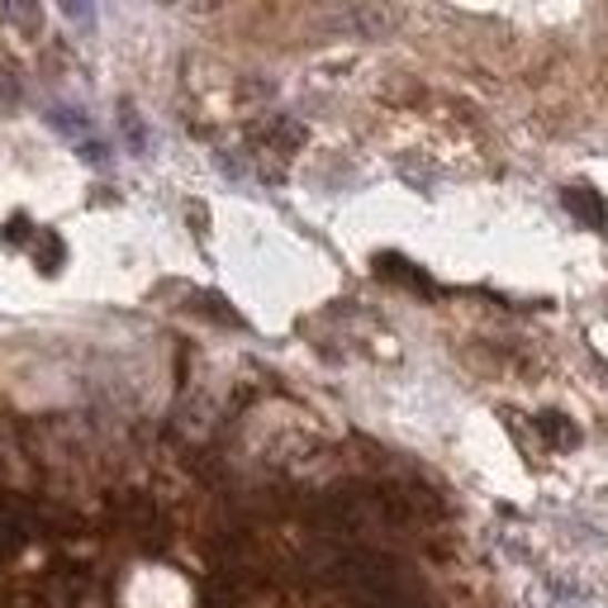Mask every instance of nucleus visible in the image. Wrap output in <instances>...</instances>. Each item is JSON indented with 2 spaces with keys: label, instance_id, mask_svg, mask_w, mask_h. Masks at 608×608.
<instances>
[{
  "label": "nucleus",
  "instance_id": "1",
  "mask_svg": "<svg viewBox=\"0 0 608 608\" xmlns=\"http://www.w3.org/2000/svg\"><path fill=\"white\" fill-rule=\"evenodd\" d=\"M29 537H39V504L0 489V551H20Z\"/></svg>",
  "mask_w": 608,
  "mask_h": 608
},
{
  "label": "nucleus",
  "instance_id": "2",
  "mask_svg": "<svg viewBox=\"0 0 608 608\" xmlns=\"http://www.w3.org/2000/svg\"><path fill=\"white\" fill-rule=\"evenodd\" d=\"M120 518L129 523V533L139 537L143 547H158L162 537H166V523H162L158 509H152L148 495H124V499H120Z\"/></svg>",
  "mask_w": 608,
  "mask_h": 608
},
{
  "label": "nucleus",
  "instance_id": "3",
  "mask_svg": "<svg viewBox=\"0 0 608 608\" xmlns=\"http://www.w3.org/2000/svg\"><path fill=\"white\" fill-rule=\"evenodd\" d=\"M561 205L580 219L585 229H595V233H608V205H604V195L595 191V185H585V181H576V185H566L561 191Z\"/></svg>",
  "mask_w": 608,
  "mask_h": 608
},
{
  "label": "nucleus",
  "instance_id": "4",
  "mask_svg": "<svg viewBox=\"0 0 608 608\" xmlns=\"http://www.w3.org/2000/svg\"><path fill=\"white\" fill-rule=\"evenodd\" d=\"M533 428H537V437L551 447V452H570V447H580V424L570 414H561V409H543L533 418Z\"/></svg>",
  "mask_w": 608,
  "mask_h": 608
},
{
  "label": "nucleus",
  "instance_id": "5",
  "mask_svg": "<svg viewBox=\"0 0 608 608\" xmlns=\"http://www.w3.org/2000/svg\"><path fill=\"white\" fill-rule=\"evenodd\" d=\"M376 276H385V281H399V285H409V291H433V281L418 272L414 262H404V257H395V252H381L376 257Z\"/></svg>",
  "mask_w": 608,
  "mask_h": 608
},
{
  "label": "nucleus",
  "instance_id": "6",
  "mask_svg": "<svg viewBox=\"0 0 608 608\" xmlns=\"http://www.w3.org/2000/svg\"><path fill=\"white\" fill-rule=\"evenodd\" d=\"M191 310L195 314H205V318H214V324H224V328H243V318L229 310V300L224 295H214V291H195L191 295Z\"/></svg>",
  "mask_w": 608,
  "mask_h": 608
},
{
  "label": "nucleus",
  "instance_id": "7",
  "mask_svg": "<svg viewBox=\"0 0 608 608\" xmlns=\"http://www.w3.org/2000/svg\"><path fill=\"white\" fill-rule=\"evenodd\" d=\"M48 124H53L62 139H77V143H87L91 139V120L81 110H67V105H58L53 114H48Z\"/></svg>",
  "mask_w": 608,
  "mask_h": 608
},
{
  "label": "nucleus",
  "instance_id": "8",
  "mask_svg": "<svg viewBox=\"0 0 608 608\" xmlns=\"http://www.w3.org/2000/svg\"><path fill=\"white\" fill-rule=\"evenodd\" d=\"M33 252H39V272H62V262H67V243L58 239V233H48V229H39V243H33Z\"/></svg>",
  "mask_w": 608,
  "mask_h": 608
},
{
  "label": "nucleus",
  "instance_id": "9",
  "mask_svg": "<svg viewBox=\"0 0 608 608\" xmlns=\"http://www.w3.org/2000/svg\"><path fill=\"white\" fill-rule=\"evenodd\" d=\"M0 233H6V243H10V247H29V243H33V224H29V214L6 219V229H0Z\"/></svg>",
  "mask_w": 608,
  "mask_h": 608
},
{
  "label": "nucleus",
  "instance_id": "10",
  "mask_svg": "<svg viewBox=\"0 0 608 608\" xmlns=\"http://www.w3.org/2000/svg\"><path fill=\"white\" fill-rule=\"evenodd\" d=\"M120 124H124V133H129L133 152H148V133H143V124H139V114H133V110H124V114H120Z\"/></svg>",
  "mask_w": 608,
  "mask_h": 608
},
{
  "label": "nucleus",
  "instance_id": "11",
  "mask_svg": "<svg viewBox=\"0 0 608 608\" xmlns=\"http://www.w3.org/2000/svg\"><path fill=\"white\" fill-rule=\"evenodd\" d=\"M81 148V162H91V166H105L110 162V148L100 143V139H87V143H77Z\"/></svg>",
  "mask_w": 608,
  "mask_h": 608
}]
</instances>
